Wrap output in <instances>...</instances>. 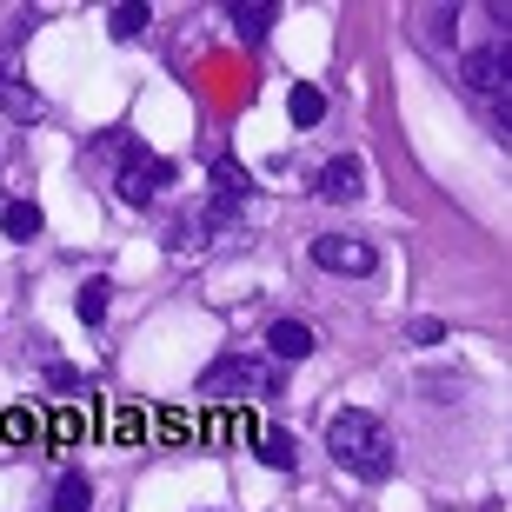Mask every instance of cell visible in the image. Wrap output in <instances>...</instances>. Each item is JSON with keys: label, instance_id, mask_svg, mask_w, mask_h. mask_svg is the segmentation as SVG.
Instances as JSON below:
<instances>
[{"label": "cell", "instance_id": "obj_1", "mask_svg": "<svg viewBox=\"0 0 512 512\" xmlns=\"http://www.w3.org/2000/svg\"><path fill=\"white\" fill-rule=\"evenodd\" d=\"M326 453H333L340 473L366 479V486L393 479V466H399V446H393V433H386V419L380 413H360V406L333 413V426H326Z\"/></svg>", "mask_w": 512, "mask_h": 512}, {"label": "cell", "instance_id": "obj_2", "mask_svg": "<svg viewBox=\"0 0 512 512\" xmlns=\"http://www.w3.org/2000/svg\"><path fill=\"white\" fill-rule=\"evenodd\" d=\"M200 393L207 399H273L280 393V366L273 360H247V353H227L200 373Z\"/></svg>", "mask_w": 512, "mask_h": 512}, {"label": "cell", "instance_id": "obj_3", "mask_svg": "<svg viewBox=\"0 0 512 512\" xmlns=\"http://www.w3.org/2000/svg\"><path fill=\"white\" fill-rule=\"evenodd\" d=\"M313 266H320V273H340V280H366V273L380 266V253L366 247L360 233H320V240H313Z\"/></svg>", "mask_w": 512, "mask_h": 512}, {"label": "cell", "instance_id": "obj_4", "mask_svg": "<svg viewBox=\"0 0 512 512\" xmlns=\"http://www.w3.org/2000/svg\"><path fill=\"white\" fill-rule=\"evenodd\" d=\"M173 180V167L160 160V153H147V147H127V160H120V173H114V193L127 200V207H147L153 193Z\"/></svg>", "mask_w": 512, "mask_h": 512}, {"label": "cell", "instance_id": "obj_5", "mask_svg": "<svg viewBox=\"0 0 512 512\" xmlns=\"http://www.w3.org/2000/svg\"><path fill=\"white\" fill-rule=\"evenodd\" d=\"M466 87H473L479 100H499V107L512 100V47H506V40H493V47L466 54Z\"/></svg>", "mask_w": 512, "mask_h": 512}, {"label": "cell", "instance_id": "obj_6", "mask_svg": "<svg viewBox=\"0 0 512 512\" xmlns=\"http://www.w3.org/2000/svg\"><path fill=\"white\" fill-rule=\"evenodd\" d=\"M313 326L306 320H273L266 326V353H273V366H300V360H313Z\"/></svg>", "mask_w": 512, "mask_h": 512}, {"label": "cell", "instance_id": "obj_7", "mask_svg": "<svg viewBox=\"0 0 512 512\" xmlns=\"http://www.w3.org/2000/svg\"><path fill=\"white\" fill-rule=\"evenodd\" d=\"M366 193V167L353 160V153H340V160H326L320 167V200H333V207H353Z\"/></svg>", "mask_w": 512, "mask_h": 512}, {"label": "cell", "instance_id": "obj_8", "mask_svg": "<svg viewBox=\"0 0 512 512\" xmlns=\"http://www.w3.org/2000/svg\"><path fill=\"white\" fill-rule=\"evenodd\" d=\"M233 34L240 40H266L273 34V20H280V7H273V0H247V7H233Z\"/></svg>", "mask_w": 512, "mask_h": 512}, {"label": "cell", "instance_id": "obj_9", "mask_svg": "<svg viewBox=\"0 0 512 512\" xmlns=\"http://www.w3.org/2000/svg\"><path fill=\"white\" fill-rule=\"evenodd\" d=\"M0 227H7V240H20V247H27V240H40V227H47V220H40L34 200H7V207H0Z\"/></svg>", "mask_w": 512, "mask_h": 512}, {"label": "cell", "instance_id": "obj_10", "mask_svg": "<svg viewBox=\"0 0 512 512\" xmlns=\"http://www.w3.org/2000/svg\"><path fill=\"white\" fill-rule=\"evenodd\" d=\"M286 114H293V127H320L326 120V94L313 87V80H300V87L286 94Z\"/></svg>", "mask_w": 512, "mask_h": 512}, {"label": "cell", "instance_id": "obj_11", "mask_svg": "<svg viewBox=\"0 0 512 512\" xmlns=\"http://www.w3.org/2000/svg\"><path fill=\"white\" fill-rule=\"evenodd\" d=\"M54 512H94V479H87V473H60Z\"/></svg>", "mask_w": 512, "mask_h": 512}, {"label": "cell", "instance_id": "obj_12", "mask_svg": "<svg viewBox=\"0 0 512 512\" xmlns=\"http://www.w3.org/2000/svg\"><path fill=\"white\" fill-rule=\"evenodd\" d=\"M147 20H153L147 0H127V7H114V14H107V27H114L120 40H133V34H147Z\"/></svg>", "mask_w": 512, "mask_h": 512}, {"label": "cell", "instance_id": "obj_13", "mask_svg": "<svg viewBox=\"0 0 512 512\" xmlns=\"http://www.w3.org/2000/svg\"><path fill=\"white\" fill-rule=\"evenodd\" d=\"M260 459L286 473V466H293V433H280V426H266V433H260Z\"/></svg>", "mask_w": 512, "mask_h": 512}, {"label": "cell", "instance_id": "obj_14", "mask_svg": "<svg viewBox=\"0 0 512 512\" xmlns=\"http://www.w3.org/2000/svg\"><path fill=\"white\" fill-rule=\"evenodd\" d=\"M80 320H87V326L107 320V280H87V286H80Z\"/></svg>", "mask_w": 512, "mask_h": 512}, {"label": "cell", "instance_id": "obj_15", "mask_svg": "<svg viewBox=\"0 0 512 512\" xmlns=\"http://www.w3.org/2000/svg\"><path fill=\"white\" fill-rule=\"evenodd\" d=\"M0 107H14V114H40V100H34V94H20L14 80H0Z\"/></svg>", "mask_w": 512, "mask_h": 512}, {"label": "cell", "instance_id": "obj_16", "mask_svg": "<svg viewBox=\"0 0 512 512\" xmlns=\"http://www.w3.org/2000/svg\"><path fill=\"white\" fill-rule=\"evenodd\" d=\"M413 340H419V346H439V340H446V326H439V320H419Z\"/></svg>", "mask_w": 512, "mask_h": 512}, {"label": "cell", "instance_id": "obj_17", "mask_svg": "<svg viewBox=\"0 0 512 512\" xmlns=\"http://www.w3.org/2000/svg\"><path fill=\"white\" fill-rule=\"evenodd\" d=\"M47 380H54L60 393H74V386H87V380H80V373H74V366H54V373H47Z\"/></svg>", "mask_w": 512, "mask_h": 512}]
</instances>
